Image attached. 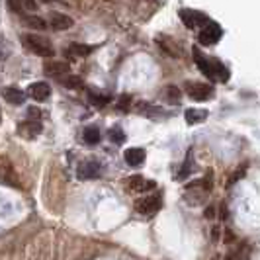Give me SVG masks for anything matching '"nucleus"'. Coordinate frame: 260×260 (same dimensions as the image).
I'll return each instance as SVG.
<instances>
[{"label": "nucleus", "instance_id": "nucleus-1", "mask_svg": "<svg viewBox=\"0 0 260 260\" xmlns=\"http://www.w3.org/2000/svg\"><path fill=\"white\" fill-rule=\"evenodd\" d=\"M192 53H194L196 67H198L209 80H219V82H227V80H229V71H227V67L223 65L221 61L206 57L204 53H200L198 47H194Z\"/></svg>", "mask_w": 260, "mask_h": 260}, {"label": "nucleus", "instance_id": "nucleus-2", "mask_svg": "<svg viewBox=\"0 0 260 260\" xmlns=\"http://www.w3.org/2000/svg\"><path fill=\"white\" fill-rule=\"evenodd\" d=\"M22 43L26 45V49L34 51L39 57H53L55 55V49H53L51 41L41 36H34V34H27V36H22Z\"/></svg>", "mask_w": 260, "mask_h": 260}, {"label": "nucleus", "instance_id": "nucleus-3", "mask_svg": "<svg viewBox=\"0 0 260 260\" xmlns=\"http://www.w3.org/2000/svg\"><path fill=\"white\" fill-rule=\"evenodd\" d=\"M223 36V29L219 24H215V22H208V24H204V26L200 27V31H198V39H200V43L202 45H213V43H217Z\"/></svg>", "mask_w": 260, "mask_h": 260}, {"label": "nucleus", "instance_id": "nucleus-4", "mask_svg": "<svg viewBox=\"0 0 260 260\" xmlns=\"http://www.w3.org/2000/svg\"><path fill=\"white\" fill-rule=\"evenodd\" d=\"M186 92L196 102H208L213 98V86L202 82H186Z\"/></svg>", "mask_w": 260, "mask_h": 260}, {"label": "nucleus", "instance_id": "nucleus-5", "mask_svg": "<svg viewBox=\"0 0 260 260\" xmlns=\"http://www.w3.org/2000/svg\"><path fill=\"white\" fill-rule=\"evenodd\" d=\"M180 20L184 22V26L190 27V29H196V27L208 24V16L204 12H198V10H192V8H184L180 10Z\"/></svg>", "mask_w": 260, "mask_h": 260}, {"label": "nucleus", "instance_id": "nucleus-6", "mask_svg": "<svg viewBox=\"0 0 260 260\" xmlns=\"http://www.w3.org/2000/svg\"><path fill=\"white\" fill-rule=\"evenodd\" d=\"M160 206H162V198L156 194V196H147V198H143V200H139V202L135 204V209H137L139 213L151 215V213L158 211Z\"/></svg>", "mask_w": 260, "mask_h": 260}, {"label": "nucleus", "instance_id": "nucleus-7", "mask_svg": "<svg viewBox=\"0 0 260 260\" xmlns=\"http://www.w3.org/2000/svg\"><path fill=\"white\" fill-rule=\"evenodd\" d=\"M78 178L80 180H94V178H98L100 176V165L96 162V160H86V162H82L80 167H78Z\"/></svg>", "mask_w": 260, "mask_h": 260}, {"label": "nucleus", "instance_id": "nucleus-8", "mask_svg": "<svg viewBox=\"0 0 260 260\" xmlns=\"http://www.w3.org/2000/svg\"><path fill=\"white\" fill-rule=\"evenodd\" d=\"M71 71V65L65 61H49V63H43V73L49 75V77H57V80L67 75Z\"/></svg>", "mask_w": 260, "mask_h": 260}, {"label": "nucleus", "instance_id": "nucleus-9", "mask_svg": "<svg viewBox=\"0 0 260 260\" xmlns=\"http://www.w3.org/2000/svg\"><path fill=\"white\" fill-rule=\"evenodd\" d=\"M27 94H29L34 100H38V102H45V100H49V96H51V86H49L47 82H34V84L27 88Z\"/></svg>", "mask_w": 260, "mask_h": 260}, {"label": "nucleus", "instance_id": "nucleus-10", "mask_svg": "<svg viewBox=\"0 0 260 260\" xmlns=\"http://www.w3.org/2000/svg\"><path fill=\"white\" fill-rule=\"evenodd\" d=\"M145 151L143 149H139V147H131V149H127L125 153H123V158H125V162L129 165V167H133V169H137V167H141L145 162Z\"/></svg>", "mask_w": 260, "mask_h": 260}, {"label": "nucleus", "instance_id": "nucleus-11", "mask_svg": "<svg viewBox=\"0 0 260 260\" xmlns=\"http://www.w3.org/2000/svg\"><path fill=\"white\" fill-rule=\"evenodd\" d=\"M2 96H4V100H6L8 104H14V106H20L26 102V92L20 90V88H14V86L4 88V90H2Z\"/></svg>", "mask_w": 260, "mask_h": 260}, {"label": "nucleus", "instance_id": "nucleus-12", "mask_svg": "<svg viewBox=\"0 0 260 260\" xmlns=\"http://www.w3.org/2000/svg\"><path fill=\"white\" fill-rule=\"evenodd\" d=\"M43 129V125L39 123V121H22L20 125H18V133L22 135V137H38L39 133Z\"/></svg>", "mask_w": 260, "mask_h": 260}, {"label": "nucleus", "instance_id": "nucleus-13", "mask_svg": "<svg viewBox=\"0 0 260 260\" xmlns=\"http://www.w3.org/2000/svg\"><path fill=\"white\" fill-rule=\"evenodd\" d=\"M127 186H129L131 190H137V192H145V190H153L156 184L153 182V180H145L143 176L135 174V176L127 178Z\"/></svg>", "mask_w": 260, "mask_h": 260}, {"label": "nucleus", "instance_id": "nucleus-14", "mask_svg": "<svg viewBox=\"0 0 260 260\" xmlns=\"http://www.w3.org/2000/svg\"><path fill=\"white\" fill-rule=\"evenodd\" d=\"M51 27L53 29H69L73 27V18L61 12H53L51 14Z\"/></svg>", "mask_w": 260, "mask_h": 260}, {"label": "nucleus", "instance_id": "nucleus-15", "mask_svg": "<svg viewBox=\"0 0 260 260\" xmlns=\"http://www.w3.org/2000/svg\"><path fill=\"white\" fill-rule=\"evenodd\" d=\"M208 117V110H202V108H188L186 110V121L188 125H196L200 121H204Z\"/></svg>", "mask_w": 260, "mask_h": 260}, {"label": "nucleus", "instance_id": "nucleus-16", "mask_svg": "<svg viewBox=\"0 0 260 260\" xmlns=\"http://www.w3.org/2000/svg\"><path fill=\"white\" fill-rule=\"evenodd\" d=\"M22 22H24L27 27H31V29H45V27H47V22H45L43 18H39V16H34V14L22 16Z\"/></svg>", "mask_w": 260, "mask_h": 260}, {"label": "nucleus", "instance_id": "nucleus-17", "mask_svg": "<svg viewBox=\"0 0 260 260\" xmlns=\"http://www.w3.org/2000/svg\"><path fill=\"white\" fill-rule=\"evenodd\" d=\"M100 129L96 127V125H88L86 129H84V143L86 145H98L100 143Z\"/></svg>", "mask_w": 260, "mask_h": 260}, {"label": "nucleus", "instance_id": "nucleus-18", "mask_svg": "<svg viewBox=\"0 0 260 260\" xmlns=\"http://www.w3.org/2000/svg\"><path fill=\"white\" fill-rule=\"evenodd\" d=\"M67 51L71 53V55H75V57H86V55L92 53V47L90 45H84V43H71Z\"/></svg>", "mask_w": 260, "mask_h": 260}, {"label": "nucleus", "instance_id": "nucleus-19", "mask_svg": "<svg viewBox=\"0 0 260 260\" xmlns=\"http://www.w3.org/2000/svg\"><path fill=\"white\" fill-rule=\"evenodd\" d=\"M88 102L96 108H102L110 102V96L108 94H98V92H88Z\"/></svg>", "mask_w": 260, "mask_h": 260}, {"label": "nucleus", "instance_id": "nucleus-20", "mask_svg": "<svg viewBox=\"0 0 260 260\" xmlns=\"http://www.w3.org/2000/svg\"><path fill=\"white\" fill-rule=\"evenodd\" d=\"M165 100H167L169 104H180L182 94H180V90H178L176 86H169V88L165 90Z\"/></svg>", "mask_w": 260, "mask_h": 260}, {"label": "nucleus", "instance_id": "nucleus-21", "mask_svg": "<svg viewBox=\"0 0 260 260\" xmlns=\"http://www.w3.org/2000/svg\"><path fill=\"white\" fill-rule=\"evenodd\" d=\"M61 84L67 88H82V78L77 75H69V77L61 78Z\"/></svg>", "mask_w": 260, "mask_h": 260}, {"label": "nucleus", "instance_id": "nucleus-22", "mask_svg": "<svg viewBox=\"0 0 260 260\" xmlns=\"http://www.w3.org/2000/svg\"><path fill=\"white\" fill-rule=\"evenodd\" d=\"M108 135H110V139H112V141H114L116 145H123V143H125V133H123V129H121V127H117V125H116V127H112Z\"/></svg>", "mask_w": 260, "mask_h": 260}, {"label": "nucleus", "instance_id": "nucleus-23", "mask_svg": "<svg viewBox=\"0 0 260 260\" xmlns=\"http://www.w3.org/2000/svg\"><path fill=\"white\" fill-rule=\"evenodd\" d=\"M129 106H131V96L129 94H123V96L119 98V102H117V108H119L121 112H129Z\"/></svg>", "mask_w": 260, "mask_h": 260}, {"label": "nucleus", "instance_id": "nucleus-24", "mask_svg": "<svg viewBox=\"0 0 260 260\" xmlns=\"http://www.w3.org/2000/svg\"><path fill=\"white\" fill-rule=\"evenodd\" d=\"M245 170H247V165H243V167H239V170L235 172V176H233V178H231V180H229V184H227V188H231V186H233V184L237 182V180H241V178L245 176Z\"/></svg>", "mask_w": 260, "mask_h": 260}, {"label": "nucleus", "instance_id": "nucleus-25", "mask_svg": "<svg viewBox=\"0 0 260 260\" xmlns=\"http://www.w3.org/2000/svg\"><path fill=\"white\" fill-rule=\"evenodd\" d=\"M190 167H192V158L188 156V162H186V165H184L182 169H180V174H178L176 178H178V180H182V178H186V176L190 174Z\"/></svg>", "mask_w": 260, "mask_h": 260}, {"label": "nucleus", "instance_id": "nucleus-26", "mask_svg": "<svg viewBox=\"0 0 260 260\" xmlns=\"http://www.w3.org/2000/svg\"><path fill=\"white\" fill-rule=\"evenodd\" d=\"M204 184H206V190H211V170H208V174H206V180H204Z\"/></svg>", "mask_w": 260, "mask_h": 260}, {"label": "nucleus", "instance_id": "nucleus-27", "mask_svg": "<svg viewBox=\"0 0 260 260\" xmlns=\"http://www.w3.org/2000/svg\"><path fill=\"white\" fill-rule=\"evenodd\" d=\"M206 217H208V219H213V217H215V208H213V206L206 209Z\"/></svg>", "mask_w": 260, "mask_h": 260}, {"label": "nucleus", "instance_id": "nucleus-28", "mask_svg": "<svg viewBox=\"0 0 260 260\" xmlns=\"http://www.w3.org/2000/svg\"><path fill=\"white\" fill-rule=\"evenodd\" d=\"M27 114H29L31 117H39V116H41V114H39L38 108H27Z\"/></svg>", "mask_w": 260, "mask_h": 260}, {"label": "nucleus", "instance_id": "nucleus-29", "mask_svg": "<svg viewBox=\"0 0 260 260\" xmlns=\"http://www.w3.org/2000/svg\"><path fill=\"white\" fill-rule=\"evenodd\" d=\"M225 235H227V237H225V241H227V243H229V241H233V239H235L233 231H225Z\"/></svg>", "mask_w": 260, "mask_h": 260}, {"label": "nucleus", "instance_id": "nucleus-30", "mask_svg": "<svg viewBox=\"0 0 260 260\" xmlns=\"http://www.w3.org/2000/svg\"><path fill=\"white\" fill-rule=\"evenodd\" d=\"M26 8H29V10H36V8H38V4H36V2H26Z\"/></svg>", "mask_w": 260, "mask_h": 260}, {"label": "nucleus", "instance_id": "nucleus-31", "mask_svg": "<svg viewBox=\"0 0 260 260\" xmlns=\"http://www.w3.org/2000/svg\"><path fill=\"white\" fill-rule=\"evenodd\" d=\"M221 219H227V208L221 206Z\"/></svg>", "mask_w": 260, "mask_h": 260}]
</instances>
